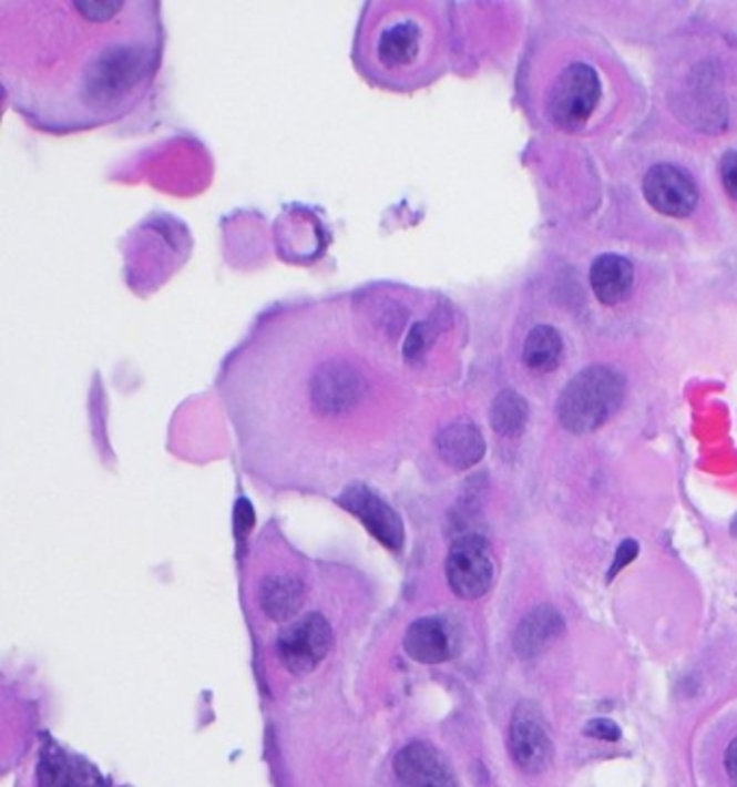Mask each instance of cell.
Returning a JSON list of instances; mask_svg holds the SVG:
<instances>
[{
  "label": "cell",
  "instance_id": "6da1fadb",
  "mask_svg": "<svg viewBox=\"0 0 737 787\" xmlns=\"http://www.w3.org/2000/svg\"><path fill=\"white\" fill-rule=\"evenodd\" d=\"M366 72L381 83L402 85L424 61L429 33L424 22L409 9H379L364 27Z\"/></svg>",
  "mask_w": 737,
  "mask_h": 787
},
{
  "label": "cell",
  "instance_id": "7a4b0ae2",
  "mask_svg": "<svg viewBox=\"0 0 737 787\" xmlns=\"http://www.w3.org/2000/svg\"><path fill=\"white\" fill-rule=\"evenodd\" d=\"M625 396L623 377L607 366H588L564 388L556 413L566 431L586 436L604 427Z\"/></svg>",
  "mask_w": 737,
  "mask_h": 787
},
{
  "label": "cell",
  "instance_id": "3957f363",
  "mask_svg": "<svg viewBox=\"0 0 737 787\" xmlns=\"http://www.w3.org/2000/svg\"><path fill=\"white\" fill-rule=\"evenodd\" d=\"M602 83L586 63H573L556 79L547 95V117L564 132L580 131L600 104Z\"/></svg>",
  "mask_w": 737,
  "mask_h": 787
},
{
  "label": "cell",
  "instance_id": "277c9868",
  "mask_svg": "<svg viewBox=\"0 0 737 787\" xmlns=\"http://www.w3.org/2000/svg\"><path fill=\"white\" fill-rule=\"evenodd\" d=\"M368 394L364 372L342 357L320 364L309 379V400L318 416L338 418L352 411Z\"/></svg>",
  "mask_w": 737,
  "mask_h": 787
},
{
  "label": "cell",
  "instance_id": "5b68a950",
  "mask_svg": "<svg viewBox=\"0 0 737 787\" xmlns=\"http://www.w3.org/2000/svg\"><path fill=\"white\" fill-rule=\"evenodd\" d=\"M446 575L452 593L461 600H480L495 580V563L491 545L480 534L459 536L446 561Z\"/></svg>",
  "mask_w": 737,
  "mask_h": 787
},
{
  "label": "cell",
  "instance_id": "8992f818",
  "mask_svg": "<svg viewBox=\"0 0 737 787\" xmlns=\"http://www.w3.org/2000/svg\"><path fill=\"white\" fill-rule=\"evenodd\" d=\"M331 645L334 632L327 619L323 614H307L299 623L284 630L277 641V656L290 673L305 675L327 657Z\"/></svg>",
  "mask_w": 737,
  "mask_h": 787
},
{
  "label": "cell",
  "instance_id": "52a82bcc",
  "mask_svg": "<svg viewBox=\"0 0 737 787\" xmlns=\"http://www.w3.org/2000/svg\"><path fill=\"white\" fill-rule=\"evenodd\" d=\"M338 504L352 513L368 532L383 543L388 550L400 552L405 545V528L400 515L391 509L390 504L379 498L368 484L352 482L338 495Z\"/></svg>",
  "mask_w": 737,
  "mask_h": 787
},
{
  "label": "cell",
  "instance_id": "ba28073f",
  "mask_svg": "<svg viewBox=\"0 0 737 787\" xmlns=\"http://www.w3.org/2000/svg\"><path fill=\"white\" fill-rule=\"evenodd\" d=\"M509 750L518 768L525 775H539L547 770L552 764V755H554L552 738L547 734L541 714L530 703H523L513 714L511 732H509Z\"/></svg>",
  "mask_w": 737,
  "mask_h": 787
},
{
  "label": "cell",
  "instance_id": "9c48e42d",
  "mask_svg": "<svg viewBox=\"0 0 737 787\" xmlns=\"http://www.w3.org/2000/svg\"><path fill=\"white\" fill-rule=\"evenodd\" d=\"M643 191L651 206L666 217L684 219L693 215L698 204V188L693 175L668 163L651 167L645 174Z\"/></svg>",
  "mask_w": 737,
  "mask_h": 787
},
{
  "label": "cell",
  "instance_id": "30bf717a",
  "mask_svg": "<svg viewBox=\"0 0 737 787\" xmlns=\"http://www.w3.org/2000/svg\"><path fill=\"white\" fill-rule=\"evenodd\" d=\"M398 787H457L446 757L429 743L407 744L393 759Z\"/></svg>",
  "mask_w": 737,
  "mask_h": 787
},
{
  "label": "cell",
  "instance_id": "8fae6325",
  "mask_svg": "<svg viewBox=\"0 0 737 787\" xmlns=\"http://www.w3.org/2000/svg\"><path fill=\"white\" fill-rule=\"evenodd\" d=\"M402 645L411 660L422 664H439L454 657L459 650V636L448 619L424 616L409 625Z\"/></svg>",
  "mask_w": 737,
  "mask_h": 787
},
{
  "label": "cell",
  "instance_id": "7c38bea8",
  "mask_svg": "<svg viewBox=\"0 0 737 787\" xmlns=\"http://www.w3.org/2000/svg\"><path fill=\"white\" fill-rule=\"evenodd\" d=\"M441 461L454 470L474 468L484 457V439L472 420H454L434 439Z\"/></svg>",
  "mask_w": 737,
  "mask_h": 787
},
{
  "label": "cell",
  "instance_id": "4fadbf2b",
  "mask_svg": "<svg viewBox=\"0 0 737 787\" xmlns=\"http://www.w3.org/2000/svg\"><path fill=\"white\" fill-rule=\"evenodd\" d=\"M40 787H106L93 766L68 755L59 746H48L40 762Z\"/></svg>",
  "mask_w": 737,
  "mask_h": 787
},
{
  "label": "cell",
  "instance_id": "5bb4252c",
  "mask_svg": "<svg viewBox=\"0 0 737 787\" xmlns=\"http://www.w3.org/2000/svg\"><path fill=\"white\" fill-rule=\"evenodd\" d=\"M591 286L604 306H618L634 290V266L623 256H600L591 268Z\"/></svg>",
  "mask_w": 737,
  "mask_h": 787
},
{
  "label": "cell",
  "instance_id": "9a60e30c",
  "mask_svg": "<svg viewBox=\"0 0 737 787\" xmlns=\"http://www.w3.org/2000/svg\"><path fill=\"white\" fill-rule=\"evenodd\" d=\"M564 632V621L552 606H539L525 614L515 632V652L521 657L539 656Z\"/></svg>",
  "mask_w": 737,
  "mask_h": 787
},
{
  "label": "cell",
  "instance_id": "2e32d148",
  "mask_svg": "<svg viewBox=\"0 0 737 787\" xmlns=\"http://www.w3.org/2000/svg\"><path fill=\"white\" fill-rule=\"evenodd\" d=\"M305 602V589L299 578L277 573L268 575L260 586V606L264 614L273 621H288L301 611Z\"/></svg>",
  "mask_w": 737,
  "mask_h": 787
},
{
  "label": "cell",
  "instance_id": "e0dca14e",
  "mask_svg": "<svg viewBox=\"0 0 737 787\" xmlns=\"http://www.w3.org/2000/svg\"><path fill=\"white\" fill-rule=\"evenodd\" d=\"M563 357V338L550 325L534 327L523 343V364L534 372H552Z\"/></svg>",
  "mask_w": 737,
  "mask_h": 787
},
{
  "label": "cell",
  "instance_id": "ac0fdd59",
  "mask_svg": "<svg viewBox=\"0 0 737 787\" xmlns=\"http://www.w3.org/2000/svg\"><path fill=\"white\" fill-rule=\"evenodd\" d=\"M528 425V402L520 394L504 390L491 405V427L504 438H518Z\"/></svg>",
  "mask_w": 737,
  "mask_h": 787
},
{
  "label": "cell",
  "instance_id": "d6986e66",
  "mask_svg": "<svg viewBox=\"0 0 737 787\" xmlns=\"http://www.w3.org/2000/svg\"><path fill=\"white\" fill-rule=\"evenodd\" d=\"M429 323H418L411 327L407 340H405V347H402V355L407 361H418L422 359L424 350L429 347Z\"/></svg>",
  "mask_w": 737,
  "mask_h": 787
},
{
  "label": "cell",
  "instance_id": "ffe728a7",
  "mask_svg": "<svg viewBox=\"0 0 737 787\" xmlns=\"http://www.w3.org/2000/svg\"><path fill=\"white\" fill-rule=\"evenodd\" d=\"M586 736L591 738H597V740H606V743H616L621 738V729L616 723L607 720V718H597V720H591L584 729Z\"/></svg>",
  "mask_w": 737,
  "mask_h": 787
},
{
  "label": "cell",
  "instance_id": "44dd1931",
  "mask_svg": "<svg viewBox=\"0 0 737 787\" xmlns=\"http://www.w3.org/2000/svg\"><path fill=\"white\" fill-rule=\"evenodd\" d=\"M720 177L723 186L731 200L737 202V152H727L720 161Z\"/></svg>",
  "mask_w": 737,
  "mask_h": 787
},
{
  "label": "cell",
  "instance_id": "7402d4cb",
  "mask_svg": "<svg viewBox=\"0 0 737 787\" xmlns=\"http://www.w3.org/2000/svg\"><path fill=\"white\" fill-rule=\"evenodd\" d=\"M254 522H256V515H254V509L247 500H238L236 504V511H234V524H236V532L240 536H245L252 528H254Z\"/></svg>",
  "mask_w": 737,
  "mask_h": 787
},
{
  "label": "cell",
  "instance_id": "603a6c76",
  "mask_svg": "<svg viewBox=\"0 0 737 787\" xmlns=\"http://www.w3.org/2000/svg\"><path fill=\"white\" fill-rule=\"evenodd\" d=\"M636 554H638V543L632 541V539L623 541L621 548H618V552H616V559H614V563H612V568H610V580H612L621 569L625 568L627 563H632V561L636 559Z\"/></svg>",
  "mask_w": 737,
  "mask_h": 787
},
{
  "label": "cell",
  "instance_id": "cb8c5ba5",
  "mask_svg": "<svg viewBox=\"0 0 737 787\" xmlns=\"http://www.w3.org/2000/svg\"><path fill=\"white\" fill-rule=\"evenodd\" d=\"M725 768H727V775H729V781L737 787V736L729 744L727 748V755H725Z\"/></svg>",
  "mask_w": 737,
  "mask_h": 787
},
{
  "label": "cell",
  "instance_id": "d4e9b609",
  "mask_svg": "<svg viewBox=\"0 0 737 787\" xmlns=\"http://www.w3.org/2000/svg\"><path fill=\"white\" fill-rule=\"evenodd\" d=\"M734 534H737V520H736V524H734Z\"/></svg>",
  "mask_w": 737,
  "mask_h": 787
}]
</instances>
